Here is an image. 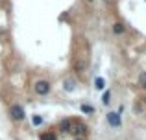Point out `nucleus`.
I'll return each instance as SVG.
<instances>
[{"label":"nucleus","mask_w":146,"mask_h":140,"mask_svg":"<svg viewBox=\"0 0 146 140\" xmlns=\"http://www.w3.org/2000/svg\"><path fill=\"white\" fill-rule=\"evenodd\" d=\"M9 112H11V116H13L15 120H22V118H24V111H22L21 105H11Z\"/></svg>","instance_id":"f257e3e1"},{"label":"nucleus","mask_w":146,"mask_h":140,"mask_svg":"<svg viewBox=\"0 0 146 140\" xmlns=\"http://www.w3.org/2000/svg\"><path fill=\"white\" fill-rule=\"evenodd\" d=\"M50 90V83L48 81H37L35 83V92L37 94H48Z\"/></svg>","instance_id":"f03ea898"},{"label":"nucleus","mask_w":146,"mask_h":140,"mask_svg":"<svg viewBox=\"0 0 146 140\" xmlns=\"http://www.w3.org/2000/svg\"><path fill=\"white\" fill-rule=\"evenodd\" d=\"M107 122L113 127H118L120 126V114H118V112H109V114H107Z\"/></svg>","instance_id":"7ed1b4c3"},{"label":"nucleus","mask_w":146,"mask_h":140,"mask_svg":"<svg viewBox=\"0 0 146 140\" xmlns=\"http://www.w3.org/2000/svg\"><path fill=\"white\" fill-rule=\"evenodd\" d=\"M72 133H74L78 138H82L83 135L87 133V127L83 126V124H76V126H74V129H72Z\"/></svg>","instance_id":"20e7f679"},{"label":"nucleus","mask_w":146,"mask_h":140,"mask_svg":"<svg viewBox=\"0 0 146 140\" xmlns=\"http://www.w3.org/2000/svg\"><path fill=\"white\" fill-rule=\"evenodd\" d=\"M59 129L63 131V133H67V131H70V129H72V122H70L68 118L61 120V124H59Z\"/></svg>","instance_id":"39448f33"},{"label":"nucleus","mask_w":146,"mask_h":140,"mask_svg":"<svg viewBox=\"0 0 146 140\" xmlns=\"http://www.w3.org/2000/svg\"><path fill=\"white\" fill-rule=\"evenodd\" d=\"M122 32H124V26H122L120 22H117V24H113V33H117V35H120Z\"/></svg>","instance_id":"423d86ee"},{"label":"nucleus","mask_w":146,"mask_h":140,"mask_svg":"<svg viewBox=\"0 0 146 140\" xmlns=\"http://www.w3.org/2000/svg\"><path fill=\"white\" fill-rule=\"evenodd\" d=\"M94 87H96L98 90H102L104 87H106V81H104L102 78H96V81H94Z\"/></svg>","instance_id":"0eeeda50"},{"label":"nucleus","mask_w":146,"mask_h":140,"mask_svg":"<svg viewBox=\"0 0 146 140\" xmlns=\"http://www.w3.org/2000/svg\"><path fill=\"white\" fill-rule=\"evenodd\" d=\"M74 81L72 79H65V90H74Z\"/></svg>","instance_id":"6e6552de"},{"label":"nucleus","mask_w":146,"mask_h":140,"mask_svg":"<svg viewBox=\"0 0 146 140\" xmlns=\"http://www.w3.org/2000/svg\"><path fill=\"white\" fill-rule=\"evenodd\" d=\"M41 140H56V135L54 133H43L41 135Z\"/></svg>","instance_id":"1a4fd4ad"},{"label":"nucleus","mask_w":146,"mask_h":140,"mask_svg":"<svg viewBox=\"0 0 146 140\" xmlns=\"http://www.w3.org/2000/svg\"><path fill=\"white\" fill-rule=\"evenodd\" d=\"M139 85L146 89V72H144V74H141V78H139Z\"/></svg>","instance_id":"9d476101"},{"label":"nucleus","mask_w":146,"mask_h":140,"mask_svg":"<svg viewBox=\"0 0 146 140\" xmlns=\"http://www.w3.org/2000/svg\"><path fill=\"white\" fill-rule=\"evenodd\" d=\"M102 101H104L106 105H109V101H111V94H109V92H106V94H104V98H102Z\"/></svg>","instance_id":"9b49d317"},{"label":"nucleus","mask_w":146,"mask_h":140,"mask_svg":"<svg viewBox=\"0 0 146 140\" xmlns=\"http://www.w3.org/2000/svg\"><path fill=\"white\" fill-rule=\"evenodd\" d=\"M93 111H94V109L91 107V105H82V112H89V114H91Z\"/></svg>","instance_id":"f8f14e48"},{"label":"nucleus","mask_w":146,"mask_h":140,"mask_svg":"<svg viewBox=\"0 0 146 140\" xmlns=\"http://www.w3.org/2000/svg\"><path fill=\"white\" fill-rule=\"evenodd\" d=\"M41 122H43V118H41V116H33V126H41Z\"/></svg>","instance_id":"ddd939ff"},{"label":"nucleus","mask_w":146,"mask_h":140,"mask_svg":"<svg viewBox=\"0 0 146 140\" xmlns=\"http://www.w3.org/2000/svg\"><path fill=\"white\" fill-rule=\"evenodd\" d=\"M76 140H82V138H76Z\"/></svg>","instance_id":"4468645a"},{"label":"nucleus","mask_w":146,"mask_h":140,"mask_svg":"<svg viewBox=\"0 0 146 140\" xmlns=\"http://www.w3.org/2000/svg\"><path fill=\"white\" fill-rule=\"evenodd\" d=\"M89 2H93V0H89Z\"/></svg>","instance_id":"2eb2a0df"}]
</instances>
